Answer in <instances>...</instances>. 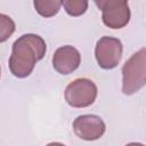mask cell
I'll use <instances>...</instances> for the list:
<instances>
[{
	"mask_svg": "<svg viewBox=\"0 0 146 146\" xmlns=\"http://www.w3.org/2000/svg\"><path fill=\"white\" fill-rule=\"evenodd\" d=\"M95 3L102 10V19L107 27L117 30L129 23L131 14L125 0H97Z\"/></svg>",
	"mask_w": 146,
	"mask_h": 146,
	"instance_id": "cell-4",
	"label": "cell"
},
{
	"mask_svg": "<svg viewBox=\"0 0 146 146\" xmlns=\"http://www.w3.org/2000/svg\"><path fill=\"white\" fill-rule=\"evenodd\" d=\"M88 1L87 0H64L62 1V6L64 7L65 11L73 17L83 15L88 9Z\"/></svg>",
	"mask_w": 146,
	"mask_h": 146,
	"instance_id": "cell-9",
	"label": "cell"
},
{
	"mask_svg": "<svg viewBox=\"0 0 146 146\" xmlns=\"http://www.w3.org/2000/svg\"><path fill=\"white\" fill-rule=\"evenodd\" d=\"M106 130V124L103 119L94 114H83L73 121L74 133L83 140H97Z\"/></svg>",
	"mask_w": 146,
	"mask_h": 146,
	"instance_id": "cell-6",
	"label": "cell"
},
{
	"mask_svg": "<svg viewBox=\"0 0 146 146\" xmlns=\"http://www.w3.org/2000/svg\"><path fill=\"white\" fill-rule=\"evenodd\" d=\"M125 146H145V145H143V144H140V143H129V144H127Z\"/></svg>",
	"mask_w": 146,
	"mask_h": 146,
	"instance_id": "cell-12",
	"label": "cell"
},
{
	"mask_svg": "<svg viewBox=\"0 0 146 146\" xmlns=\"http://www.w3.org/2000/svg\"><path fill=\"white\" fill-rule=\"evenodd\" d=\"M98 89L95 82L90 79L79 78L67 84L64 96L66 103L75 108L88 107L97 98Z\"/></svg>",
	"mask_w": 146,
	"mask_h": 146,
	"instance_id": "cell-3",
	"label": "cell"
},
{
	"mask_svg": "<svg viewBox=\"0 0 146 146\" xmlns=\"http://www.w3.org/2000/svg\"><path fill=\"white\" fill-rule=\"evenodd\" d=\"M81 63V55L79 50L70 44L59 47L52 56L54 68L63 75L73 73Z\"/></svg>",
	"mask_w": 146,
	"mask_h": 146,
	"instance_id": "cell-7",
	"label": "cell"
},
{
	"mask_svg": "<svg viewBox=\"0 0 146 146\" xmlns=\"http://www.w3.org/2000/svg\"><path fill=\"white\" fill-rule=\"evenodd\" d=\"M146 84V48L136 51L122 66V92L133 95Z\"/></svg>",
	"mask_w": 146,
	"mask_h": 146,
	"instance_id": "cell-2",
	"label": "cell"
},
{
	"mask_svg": "<svg viewBox=\"0 0 146 146\" xmlns=\"http://www.w3.org/2000/svg\"><path fill=\"white\" fill-rule=\"evenodd\" d=\"M0 42H5L15 31V23L14 21L5 15V14H0Z\"/></svg>",
	"mask_w": 146,
	"mask_h": 146,
	"instance_id": "cell-10",
	"label": "cell"
},
{
	"mask_svg": "<svg viewBox=\"0 0 146 146\" xmlns=\"http://www.w3.org/2000/svg\"><path fill=\"white\" fill-rule=\"evenodd\" d=\"M46 50V42L40 35L33 33L21 35L13 43L8 62L10 73L19 79L29 76L36 62L44 57Z\"/></svg>",
	"mask_w": 146,
	"mask_h": 146,
	"instance_id": "cell-1",
	"label": "cell"
},
{
	"mask_svg": "<svg viewBox=\"0 0 146 146\" xmlns=\"http://www.w3.org/2000/svg\"><path fill=\"white\" fill-rule=\"evenodd\" d=\"M46 146H65L64 144H62V143H49L48 145H46Z\"/></svg>",
	"mask_w": 146,
	"mask_h": 146,
	"instance_id": "cell-11",
	"label": "cell"
},
{
	"mask_svg": "<svg viewBox=\"0 0 146 146\" xmlns=\"http://www.w3.org/2000/svg\"><path fill=\"white\" fill-rule=\"evenodd\" d=\"M33 5L39 15L48 18V17L55 16L59 11L62 7V1L59 0H34Z\"/></svg>",
	"mask_w": 146,
	"mask_h": 146,
	"instance_id": "cell-8",
	"label": "cell"
},
{
	"mask_svg": "<svg viewBox=\"0 0 146 146\" xmlns=\"http://www.w3.org/2000/svg\"><path fill=\"white\" fill-rule=\"evenodd\" d=\"M123 52L122 42L117 38L102 36L95 47V57L99 67L112 70L116 67L121 60Z\"/></svg>",
	"mask_w": 146,
	"mask_h": 146,
	"instance_id": "cell-5",
	"label": "cell"
}]
</instances>
